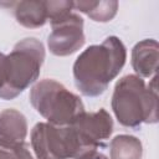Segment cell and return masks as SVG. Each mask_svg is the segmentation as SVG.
Listing matches in <instances>:
<instances>
[{
	"instance_id": "1",
	"label": "cell",
	"mask_w": 159,
	"mask_h": 159,
	"mask_svg": "<svg viewBox=\"0 0 159 159\" xmlns=\"http://www.w3.org/2000/svg\"><path fill=\"white\" fill-rule=\"evenodd\" d=\"M124 60V47L116 37L107 39L101 46L87 48L75 63L77 87L87 96L102 93L120 71Z\"/></svg>"
},
{
	"instance_id": "2",
	"label": "cell",
	"mask_w": 159,
	"mask_h": 159,
	"mask_svg": "<svg viewBox=\"0 0 159 159\" xmlns=\"http://www.w3.org/2000/svg\"><path fill=\"white\" fill-rule=\"evenodd\" d=\"M150 101H157V97L150 98V92L144 89L143 81L134 76H127L116 87L113 108L123 125L135 127L142 120H147L144 112L148 107L145 104H150Z\"/></svg>"
},
{
	"instance_id": "3",
	"label": "cell",
	"mask_w": 159,
	"mask_h": 159,
	"mask_svg": "<svg viewBox=\"0 0 159 159\" xmlns=\"http://www.w3.org/2000/svg\"><path fill=\"white\" fill-rule=\"evenodd\" d=\"M32 144L39 159L77 158L80 149L83 150L73 128H53L47 124H37L34 128Z\"/></svg>"
},
{
	"instance_id": "4",
	"label": "cell",
	"mask_w": 159,
	"mask_h": 159,
	"mask_svg": "<svg viewBox=\"0 0 159 159\" xmlns=\"http://www.w3.org/2000/svg\"><path fill=\"white\" fill-rule=\"evenodd\" d=\"M77 45L83 43L82 35V19L76 15H61L58 20V29L53 27L52 35L48 37V46L56 55H67L77 50L71 42Z\"/></svg>"
},
{
	"instance_id": "5",
	"label": "cell",
	"mask_w": 159,
	"mask_h": 159,
	"mask_svg": "<svg viewBox=\"0 0 159 159\" xmlns=\"http://www.w3.org/2000/svg\"><path fill=\"white\" fill-rule=\"evenodd\" d=\"M6 83V58L0 53V88Z\"/></svg>"
},
{
	"instance_id": "6",
	"label": "cell",
	"mask_w": 159,
	"mask_h": 159,
	"mask_svg": "<svg viewBox=\"0 0 159 159\" xmlns=\"http://www.w3.org/2000/svg\"><path fill=\"white\" fill-rule=\"evenodd\" d=\"M80 159H107V158L104 155H102V154H94L93 150H92V152H88V153L83 154Z\"/></svg>"
}]
</instances>
